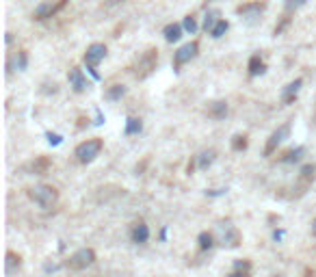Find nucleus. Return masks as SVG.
I'll use <instances>...</instances> for the list:
<instances>
[{
    "label": "nucleus",
    "instance_id": "b1692460",
    "mask_svg": "<svg viewBox=\"0 0 316 277\" xmlns=\"http://www.w3.org/2000/svg\"><path fill=\"white\" fill-rule=\"evenodd\" d=\"M228 28H230V24L225 22V20H219V24L212 28V33H210V35H212L214 39H219V37H223V35L228 33Z\"/></svg>",
    "mask_w": 316,
    "mask_h": 277
},
{
    "label": "nucleus",
    "instance_id": "a878e982",
    "mask_svg": "<svg viewBox=\"0 0 316 277\" xmlns=\"http://www.w3.org/2000/svg\"><path fill=\"white\" fill-rule=\"evenodd\" d=\"M182 26H184V31L190 33V35L197 31V22H195L193 16H187V18H184V24H182Z\"/></svg>",
    "mask_w": 316,
    "mask_h": 277
},
{
    "label": "nucleus",
    "instance_id": "f8f14e48",
    "mask_svg": "<svg viewBox=\"0 0 316 277\" xmlns=\"http://www.w3.org/2000/svg\"><path fill=\"white\" fill-rule=\"evenodd\" d=\"M20 266H22V258L18 254H13V251H7V260H4V273H7V277L16 275Z\"/></svg>",
    "mask_w": 316,
    "mask_h": 277
},
{
    "label": "nucleus",
    "instance_id": "72a5a7b5",
    "mask_svg": "<svg viewBox=\"0 0 316 277\" xmlns=\"http://www.w3.org/2000/svg\"><path fill=\"white\" fill-rule=\"evenodd\" d=\"M273 277H279V275H273Z\"/></svg>",
    "mask_w": 316,
    "mask_h": 277
},
{
    "label": "nucleus",
    "instance_id": "6e6552de",
    "mask_svg": "<svg viewBox=\"0 0 316 277\" xmlns=\"http://www.w3.org/2000/svg\"><path fill=\"white\" fill-rule=\"evenodd\" d=\"M63 4H65V0H59V4H54L52 0H46V2L37 4V9H35V11H33V20H39V22H42V20L52 18L54 13H57L59 9L63 7Z\"/></svg>",
    "mask_w": 316,
    "mask_h": 277
},
{
    "label": "nucleus",
    "instance_id": "7ed1b4c3",
    "mask_svg": "<svg viewBox=\"0 0 316 277\" xmlns=\"http://www.w3.org/2000/svg\"><path fill=\"white\" fill-rule=\"evenodd\" d=\"M156 63H158V54L156 50H147V52H143L141 57H139L137 65H134V76H137L139 80L147 78L149 74L156 69Z\"/></svg>",
    "mask_w": 316,
    "mask_h": 277
},
{
    "label": "nucleus",
    "instance_id": "f257e3e1",
    "mask_svg": "<svg viewBox=\"0 0 316 277\" xmlns=\"http://www.w3.org/2000/svg\"><path fill=\"white\" fill-rule=\"evenodd\" d=\"M28 197H31L35 204L39 206V208L48 210V208H52V206L57 204L59 193H57V189H54V186L39 184V186H33V189L28 191Z\"/></svg>",
    "mask_w": 316,
    "mask_h": 277
},
{
    "label": "nucleus",
    "instance_id": "2f4dec72",
    "mask_svg": "<svg viewBox=\"0 0 316 277\" xmlns=\"http://www.w3.org/2000/svg\"><path fill=\"white\" fill-rule=\"evenodd\" d=\"M228 277H249V273H238V271H234V273L228 275Z\"/></svg>",
    "mask_w": 316,
    "mask_h": 277
},
{
    "label": "nucleus",
    "instance_id": "412c9836",
    "mask_svg": "<svg viewBox=\"0 0 316 277\" xmlns=\"http://www.w3.org/2000/svg\"><path fill=\"white\" fill-rule=\"evenodd\" d=\"M124 93H126V87H124V85H113V87L104 93V98L106 100H119Z\"/></svg>",
    "mask_w": 316,
    "mask_h": 277
},
{
    "label": "nucleus",
    "instance_id": "0eeeda50",
    "mask_svg": "<svg viewBox=\"0 0 316 277\" xmlns=\"http://www.w3.org/2000/svg\"><path fill=\"white\" fill-rule=\"evenodd\" d=\"M197 52H199V43H197V42H189V43H184V46L173 54V65H175V67H180V65L189 63L190 59L197 57Z\"/></svg>",
    "mask_w": 316,
    "mask_h": 277
},
{
    "label": "nucleus",
    "instance_id": "7c9ffc66",
    "mask_svg": "<svg viewBox=\"0 0 316 277\" xmlns=\"http://www.w3.org/2000/svg\"><path fill=\"white\" fill-rule=\"evenodd\" d=\"M20 69H26V52H20V63H18Z\"/></svg>",
    "mask_w": 316,
    "mask_h": 277
},
{
    "label": "nucleus",
    "instance_id": "423d86ee",
    "mask_svg": "<svg viewBox=\"0 0 316 277\" xmlns=\"http://www.w3.org/2000/svg\"><path fill=\"white\" fill-rule=\"evenodd\" d=\"M219 234H221V243L223 247H228V249H234V247H238L240 245V234H238V230L234 228L232 223H221L219 225Z\"/></svg>",
    "mask_w": 316,
    "mask_h": 277
},
{
    "label": "nucleus",
    "instance_id": "1a4fd4ad",
    "mask_svg": "<svg viewBox=\"0 0 316 277\" xmlns=\"http://www.w3.org/2000/svg\"><path fill=\"white\" fill-rule=\"evenodd\" d=\"M288 134H290V124H284V126H279L277 130H275L273 134H271V139L267 141V149H264V154L271 156L277 149V145L279 143H284L286 139H288Z\"/></svg>",
    "mask_w": 316,
    "mask_h": 277
},
{
    "label": "nucleus",
    "instance_id": "ddd939ff",
    "mask_svg": "<svg viewBox=\"0 0 316 277\" xmlns=\"http://www.w3.org/2000/svg\"><path fill=\"white\" fill-rule=\"evenodd\" d=\"M301 87H303V80H301V78L293 80V83H290L288 87L284 89V93H282L284 104H293V102H295V98H297V93L301 91Z\"/></svg>",
    "mask_w": 316,
    "mask_h": 277
},
{
    "label": "nucleus",
    "instance_id": "473e14b6",
    "mask_svg": "<svg viewBox=\"0 0 316 277\" xmlns=\"http://www.w3.org/2000/svg\"><path fill=\"white\" fill-rule=\"evenodd\" d=\"M312 236H316V219L312 221Z\"/></svg>",
    "mask_w": 316,
    "mask_h": 277
},
{
    "label": "nucleus",
    "instance_id": "9b49d317",
    "mask_svg": "<svg viewBox=\"0 0 316 277\" xmlns=\"http://www.w3.org/2000/svg\"><path fill=\"white\" fill-rule=\"evenodd\" d=\"M262 11H264V4H260V2H249V4L238 7V13L245 18V22H249V24H253Z\"/></svg>",
    "mask_w": 316,
    "mask_h": 277
},
{
    "label": "nucleus",
    "instance_id": "f3484780",
    "mask_svg": "<svg viewBox=\"0 0 316 277\" xmlns=\"http://www.w3.org/2000/svg\"><path fill=\"white\" fill-rule=\"evenodd\" d=\"M264 72H267V65H264V61L258 54L249 59V74H252V76H262Z\"/></svg>",
    "mask_w": 316,
    "mask_h": 277
},
{
    "label": "nucleus",
    "instance_id": "c85d7f7f",
    "mask_svg": "<svg viewBox=\"0 0 316 277\" xmlns=\"http://www.w3.org/2000/svg\"><path fill=\"white\" fill-rule=\"evenodd\" d=\"M245 145H247L245 137H234V141H232V148L234 149H245Z\"/></svg>",
    "mask_w": 316,
    "mask_h": 277
},
{
    "label": "nucleus",
    "instance_id": "9d476101",
    "mask_svg": "<svg viewBox=\"0 0 316 277\" xmlns=\"http://www.w3.org/2000/svg\"><path fill=\"white\" fill-rule=\"evenodd\" d=\"M67 80H69V87L74 89L76 93H83V91H87V87H89V83H87V78L83 76V69L80 67H72L69 69V74H67Z\"/></svg>",
    "mask_w": 316,
    "mask_h": 277
},
{
    "label": "nucleus",
    "instance_id": "6ab92c4d",
    "mask_svg": "<svg viewBox=\"0 0 316 277\" xmlns=\"http://www.w3.org/2000/svg\"><path fill=\"white\" fill-rule=\"evenodd\" d=\"M219 11H208V16L204 18V31L206 33H212V28L219 24Z\"/></svg>",
    "mask_w": 316,
    "mask_h": 277
},
{
    "label": "nucleus",
    "instance_id": "2eb2a0df",
    "mask_svg": "<svg viewBox=\"0 0 316 277\" xmlns=\"http://www.w3.org/2000/svg\"><path fill=\"white\" fill-rule=\"evenodd\" d=\"M208 115L214 119H223L225 115H228V102H223V100H219V102H212L208 107Z\"/></svg>",
    "mask_w": 316,
    "mask_h": 277
},
{
    "label": "nucleus",
    "instance_id": "393cba45",
    "mask_svg": "<svg viewBox=\"0 0 316 277\" xmlns=\"http://www.w3.org/2000/svg\"><path fill=\"white\" fill-rule=\"evenodd\" d=\"M314 173H316V167H314V165H305V167L301 169V180H303V182L308 184L310 180H314Z\"/></svg>",
    "mask_w": 316,
    "mask_h": 277
},
{
    "label": "nucleus",
    "instance_id": "f03ea898",
    "mask_svg": "<svg viewBox=\"0 0 316 277\" xmlns=\"http://www.w3.org/2000/svg\"><path fill=\"white\" fill-rule=\"evenodd\" d=\"M102 145L104 143L100 139H89V141H84V143H80L78 148H76L78 163H83V165L93 163V160L100 156V152H102Z\"/></svg>",
    "mask_w": 316,
    "mask_h": 277
},
{
    "label": "nucleus",
    "instance_id": "4468645a",
    "mask_svg": "<svg viewBox=\"0 0 316 277\" xmlns=\"http://www.w3.org/2000/svg\"><path fill=\"white\" fill-rule=\"evenodd\" d=\"M147 238H149V228L143 223V221H139V223L132 228V240L139 245H143V243H147Z\"/></svg>",
    "mask_w": 316,
    "mask_h": 277
},
{
    "label": "nucleus",
    "instance_id": "dca6fc26",
    "mask_svg": "<svg viewBox=\"0 0 316 277\" xmlns=\"http://www.w3.org/2000/svg\"><path fill=\"white\" fill-rule=\"evenodd\" d=\"M214 158H217V152H214V149H206V152H202L197 156V167L202 171H206L214 163Z\"/></svg>",
    "mask_w": 316,
    "mask_h": 277
},
{
    "label": "nucleus",
    "instance_id": "4be33fe9",
    "mask_svg": "<svg viewBox=\"0 0 316 277\" xmlns=\"http://www.w3.org/2000/svg\"><path fill=\"white\" fill-rule=\"evenodd\" d=\"M197 240H199V247H202L204 251L206 249H212V245H214V236L210 234V232H202Z\"/></svg>",
    "mask_w": 316,
    "mask_h": 277
},
{
    "label": "nucleus",
    "instance_id": "cd10ccee",
    "mask_svg": "<svg viewBox=\"0 0 316 277\" xmlns=\"http://www.w3.org/2000/svg\"><path fill=\"white\" fill-rule=\"evenodd\" d=\"M234 269L238 271V273H249V262L247 260H243V262H236V264H234Z\"/></svg>",
    "mask_w": 316,
    "mask_h": 277
},
{
    "label": "nucleus",
    "instance_id": "5701e85b",
    "mask_svg": "<svg viewBox=\"0 0 316 277\" xmlns=\"http://www.w3.org/2000/svg\"><path fill=\"white\" fill-rule=\"evenodd\" d=\"M301 156H303V148H295L290 152H286L282 163H297V160H301Z\"/></svg>",
    "mask_w": 316,
    "mask_h": 277
},
{
    "label": "nucleus",
    "instance_id": "39448f33",
    "mask_svg": "<svg viewBox=\"0 0 316 277\" xmlns=\"http://www.w3.org/2000/svg\"><path fill=\"white\" fill-rule=\"evenodd\" d=\"M93 262H95V251L84 247V249H78L76 254L67 260V266L74 271H83V269H87V266H91Z\"/></svg>",
    "mask_w": 316,
    "mask_h": 277
},
{
    "label": "nucleus",
    "instance_id": "20e7f679",
    "mask_svg": "<svg viewBox=\"0 0 316 277\" xmlns=\"http://www.w3.org/2000/svg\"><path fill=\"white\" fill-rule=\"evenodd\" d=\"M104 57H106V46H104V43H91V46L87 48V52H84V63H87L89 72L93 74V78H100L95 67H98V63L102 61Z\"/></svg>",
    "mask_w": 316,
    "mask_h": 277
},
{
    "label": "nucleus",
    "instance_id": "c756f323",
    "mask_svg": "<svg viewBox=\"0 0 316 277\" xmlns=\"http://www.w3.org/2000/svg\"><path fill=\"white\" fill-rule=\"evenodd\" d=\"M46 137H48V143L50 145H59V143H61V139H63L61 134H57V132H48Z\"/></svg>",
    "mask_w": 316,
    "mask_h": 277
},
{
    "label": "nucleus",
    "instance_id": "aec40b11",
    "mask_svg": "<svg viewBox=\"0 0 316 277\" xmlns=\"http://www.w3.org/2000/svg\"><path fill=\"white\" fill-rule=\"evenodd\" d=\"M143 130V124H141V119H137V117H130L128 122H126V134H139Z\"/></svg>",
    "mask_w": 316,
    "mask_h": 277
},
{
    "label": "nucleus",
    "instance_id": "a211bd4d",
    "mask_svg": "<svg viewBox=\"0 0 316 277\" xmlns=\"http://www.w3.org/2000/svg\"><path fill=\"white\" fill-rule=\"evenodd\" d=\"M182 28L184 26H180V24H169V26H165V39H167L169 43L178 42V39L182 37Z\"/></svg>",
    "mask_w": 316,
    "mask_h": 277
},
{
    "label": "nucleus",
    "instance_id": "bb28decb",
    "mask_svg": "<svg viewBox=\"0 0 316 277\" xmlns=\"http://www.w3.org/2000/svg\"><path fill=\"white\" fill-rule=\"evenodd\" d=\"M305 2H308V0H286V9H288V11H295V9L303 7Z\"/></svg>",
    "mask_w": 316,
    "mask_h": 277
}]
</instances>
